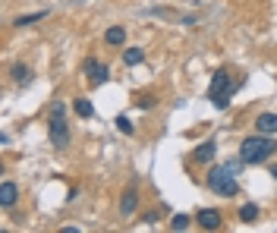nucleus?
Returning a JSON list of instances; mask_svg holds the SVG:
<instances>
[{"label":"nucleus","mask_w":277,"mask_h":233,"mask_svg":"<svg viewBox=\"0 0 277 233\" xmlns=\"http://www.w3.org/2000/svg\"><path fill=\"white\" fill-rule=\"evenodd\" d=\"M277 151V142L274 136H249L243 139V145H239V158L246 161V164H261V161H268L271 155Z\"/></svg>","instance_id":"nucleus-1"},{"label":"nucleus","mask_w":277,"mask_h":233,"mask_svg":"<svg viewBox=\"0 0 277 233\" xmlns=\"http://www.w3.org/2000/svg\"><path fill=\"white\" fill-rule=\"evenodd\" d=\"M236 164H227V167H214L208 170V189L224 195V199H233L239 195V183H236Z\"/></svg>","instance_id":"nucleus-2"},{"label":"nucleus","mask_w":277,"mask_h":233,"mask_svg":"<svg viewBox=\"0 0 277 233\" xmlns=\"http://www.w3.org/2000/svg\"><path fill=\"white\" fill-rule=\"evenodd\" d=\"M47 133H51V145H54V148H66V145H69V123H66V113H51V126H47Z\"/></svg>","instance_id":"nucleus-3"},{"label":"nucleus","mask_w":277,"mask_h":233,"mask_svg":"<svg viewBox=\"0 0 277 233\" xmlns=\"http://www.w3.org/2000/svg\"><path fill=\"white\" fill-rule=\"evenodd\" d=\"M208 95H230V73H227V69H214Z\"/></svg>","instance_id":"nucleus-4"},{"label":"nucleus","mask_w":277,"mask_h":233,"mask_svg":"<svg viewBox=\"0 0 277 233\" xmlns=\"http://www.w3.org/2000/svg\"><path fill=\"white\" fill-rule=\"evenodd\" d=\"M221 224H224V217H221L218 208H202V211H199V227H205V230H218Z\"/></svg>","instance_id":"nucleus-5"},{"label":"nucleus","mask_w":277,"mask_h":233,"mask_svg":"<svg viewBox=\"0 0 277 233\" xmlns=\"http://www.w3.org/2000/svg\"><path fill=\"white\" fill-rule=\"evenodd\" d=\"M85 76L91 85H104L107 82V66L98 63V60H85Z\"/></svg>","instance_id":"nucleus-6"},{"label":"nucleus","mask_w":277,"mask_h":233,"mask_svg":"<svg viewBox=\"0 0 277 233\" xmlns=\"http://www.w3.org/2000/svg\"><path fill=\"white\" fill-rule=\"evenodd\" d=\"M16 199H19V186H16L13 180H4V183H0V205H4V208H13Z\"/></svg>","instance_id":"nucleus-7"},{"label":"nucleus","mask_w":277,"mask_h":233,"mask_svg":"<svg viewBox=\"0 0 277 233\" xmlns=\"http://www.w3.org/2000/svg\"><path fill=\"white\" fill-rule=\"evenodd\" d=\"M214 155H218V142H214V139H208V142H202L196 148V161H199V164H211Z\"/></svg>","instance_id":"nucleus-8"},{"label":"nucleus","mask_w":277,"mask_h":233,"mask_svg":"<svg viewBox=\"0 0 277 233\" xmlns=\"http://www.w3.org/2000/svg\"><path fill=\"white\" fill-rule=\"evenodd\" d=\"M255 130L261 136H277V113H261L255 120Z\"/></svg>","instance_id":"nucleus-9"},{"label":"nucleus","mask_w":277,"mask_h":233,"mask_svg":"<svg viewBox=\"0 0 277 233\" xmlns=\"http://www.w3.org/2000/svg\"><path fill=\"white\" fill-rule=\"evenodd\" d=\"M136 205H139V192H136V186H129V189L123 192V199H120V211H123V217L136 211Z\"/></svg>","instance_id":"nucleus-10"},{"label":"nucleus","mask_w":277,"mask_h":233,"mask_svg":"<svg viewBox=\"0 0 277 233\" xmlns=\"http://www.w3.org/2000/svg\"><path fill=\"white\" fill-rule=\"evenodd\" d=\"M104 41L111 44V48H120V44L126 41V29L123 26H111V29L104 32Z\"/></svg>","instance_id":"nucleus-11"},{"label":"nucleus","mask_w":277,"mask_h":233,"mask_svg":"<svg viewBox=\"0 0 277 233\" xmlns=\"http://www.w3.org/2000/svg\"><path fill=\"white\" fill-rule=\"evenodd\" d=\"M41 19H47V10H38V13H22V16H16L13 19V26H35V22H41Z\"/></svg>","instance_id":"nucleus-12"},{"label":"nucleus","mask_w":277,"mask_h":233,"mask_svg":"<svg viewBox=\"0 0 277 233\" xmlns=\"http://www.w3.org/2000/svg\"><path fill=\"white\" fill-rule=\"evenodd\" d=\"M142 60H145V51H142V48H126L123 51V63L126 66H139Z\"/></svg>","instance_id":"nucleus-13"},{"label":"nucleus","mask_w":277,"mask_h":233,"mask_svg":"<svg viewBox=\"0 0 277 233\" xmlns=\"http://www.w3.org/2000/svg\"><path fill=\"white\" fill-rule=\"evenodd\" d=\"M239 220H243V224H252V220H258V205H243L239 208Z\"/></svg>","instance_id":"nucleus-14"},{"label":"nucleus","mask_w":277,"mask_h":233,"mask_svg":"<svg viewBox=\"0 0 277 233\" xmlns=\"http://www.w3.org/2000/svg\"><path fill=\"white\" fill-rule=\"evenodd\" d=\"M73 110H76L79 117H91V113H95V107H91V101H88V98H79V101L73 104Z\"/></svg>","instance_id":"nucleus-15"},{"label":"nucleus","mask_w":277,"mask_h":233,"mask_svg":"<svg viewBox=\"0 0 277 233\" xmlns=\"http://www.w3.org/2000/svg\"><path fill=\"white\" fill-rule=\"evenodd\" d=\"M13 79H16V82H29V79H32V73H29V66H22V63H16V66H13Z\"/></svg>","instance_id":"nucleus-16"},{"label":"nucleus","mask_w":277,"mask_h":233,"mask_svg":"<svg viewBox=\"0 0 277 233\" xmlns=\"http://www.w3.org/2000/svg\"><path fill=\"white\" fill-rule=\"evenodd\" d=\"M117 130H120V133H123V136H132V123L126 120V117H123V113H120V117H117Z\"/></svg>","instance_id":"nucleus-17"},{"label":"nucleus","mask_w":277,"mask_h":233,"mask_svg":"<svg viewBox=\"0 0 277 233\" xmlns=\"http://www.w3.org/2000/svg\"><path fill=\"white\" fill-rule=\"evenodd\" d=\"M170 227H173V230H186V227H189V217H186V214H176V217L170 220Z\"/></svg>","instance_id":"nucleus-18"},{"label":"nucleus","mask_w":277,"mask_h":233,"mask_svg":"<svg viewBox=\"0 0 277 233\" xmlns=\"http://www.w3.org/2000/svg\"><path fill=\"white\" fill-rule=\"evenodd\" d=\"M51 113H66V104L63 101H54L51 104Z\"/></svg>","instance_id":"nucleus-19"},{"label":"nucleus","mask_w":277,"mask_h":233,"mask_svg":"<svg viewBox=\"0 0 277 233\" xmlns=\"http://www.w3.org/2000/svg\"><path fill=\"white\" fill-rule=\"evenodd\" d=\"M139 107H142V110H148V107H154V98H139Z\"/></svg>","instance_id":"nucleus-20"},{"label":"nucleus","mask_w":277,"mask_h":233,"mask_svg":"<svg viewBox=\"0 0 277 233\" xmlns=\"http://www.w3.org/2000/svg\"><path fill=\"white\" fill-rule=\"evenodd\" d=\"M142 220H145V224H154V220H158V214L148 211V214H142Z\"/></svg>","instance_id":"nucleus-21"},{"label":"nucleus","mask_w":277,"mask_h":233,"mask_svg":"<svg viewBox=\"0 0 277 233\" xmlns=\"http://www.w3.org/2000/svg\"><path fill=\"white\" fill-rule=\"evenodd\" d=\"M271 177H274V180H277V164H271Z\"/></svg>","instance_id":"nucleus-22"}]
</instances>
